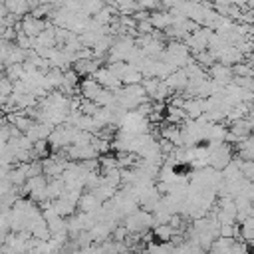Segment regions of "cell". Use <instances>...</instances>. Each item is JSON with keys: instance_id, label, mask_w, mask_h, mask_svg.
Segmentation results:
<instances>
[{"instance_id": "cell-1", "label": "cell", "mask_w": 254, "mask_h": 254, "mask_svg": "<svg viewBox=\"0 0 254 254\" xmlns=\"http://www.w3.org/2000/svg\"><path fill=\"white\" fill-rule=\"evenodd\" d=\"M91 77L97 81V85H99L101 89H107V91H117V89H121V81H119L105 65H101Z\"/></svg>"}, {"instance_id": "cell-2", "label": "cell", "mask_w": 254, "mask_h": 254, "mask_svg": "<svg viewBox=\"0 0 254 254\" xmlns=\"http://www.w3.org/2000/svg\"><path fill=\"white\" fill-rule=\"evenodd\" d=\"M206 77L212 79V81H216V83H220L224 87V85H228L232 81V69H230V65H222V64H216L214 62L206 69Z\"/></svg>"}, {"instance_id": "cell-3", "label": "cell", "mask_w": 254, "mask_h": 254, "mask_svg": "<svg viewBox=\"0 0 254 254\" xmlns=\"http://www.w3.org/2000/svg\"><path fill=\"white\" fill-rule=\"evenodd\" d=\"M44 30H46V20L32 18L30 14H26V16L20 20V32L26 34L28 38H36V36H40Z\"/></svg>"}, {"instance_id": "cell-4", "label": "cell", "mask_w": 254, "mask_h": 254, "mask_svg": "<svg viewBox=\"0 0 254 254\" xmlns=\"http://www.w3.org/2000/svg\"><path fill=\"white\" fill-rule=\"evenodd\" d=\"M77 91H79V97H81V99L93 101L95 95L101 91V87L97 85V81H95L93 77H81V79H79V85H77Z\"/></svg>"}, {"instance_id": "cell-5", "label": "cell", "mask_w": 254, "mask_h": 254, "mask_svg": "<svg viewBox=\"0 0 254 254\" xmlns=\"http://www.w3.org/2000/svg\"><path fill=\"white\" fill-rule=\"evenodd\" d=\"M75 208H77V212L93 214V212H97V210L101 208V202H99L91 192H81V196H79V200H77Z\"/></svg>"}, {"instance_id": "cell-6", "label": "cell", "mask_w": 254, "mask_h": 254, "mask_svg": "<svg viewBox=\"0 0 254 254\" xmlns=\"http://www.w3.org/2000/svg\"><path fill=\"white\" fill-rule=\"evenodd\" d=\"M183 111L187 113V119H190V121L198 119V117L204 113L202 99H198V97H190V99H187L185 105H183Z\"/></svg>"}, {"instance_id": "cell-7", "label": "cell", "mask_w": 254, "mask_h": 254, "mask_svg": "<svg viewBox=\"0 0 254 254\" xmlns=\"http://www.w3.org/2000/svg\"><path fill=\"white\" fill-rule=\"evenodd\" d=\"M149 24H151V28L153 30H167L169 26H171V16H169V12H165V10H155V12H151L149 14Z\"/></svg>"}, {"instance_id": "cell-8", "label": "cell", "mask_w": 254, "mask_h": 254, "mask_svg": "<svg viewBox=\"0 0 254 254\" xmlns=\"http://www.w3.org/2000/svg\"><path fill=\"white\" fill-rule=\"evenodd\" d=\"M177 232L169 226V224H157V226H153V230H151V236L155 238V242H171V238L175 236Z\"/></svg>"}, {"instance_id": "cell-9", "label": "cell", "mask_w": 254, "mask_h": 254, "mask_svg": "<svg viewBox=\"0 0 254 254\" xmlns=\"http://www.w3.org/2000/svg\"><path fill=\"white\" fill-rule=\"evenodd\" d=\"M46 192H48V200H56L62 196L64 192V183L62 179H50L46 185Z\"/></svg>"}, {"instance_id": "cell-10", "label": "cell", "mask_w": 254, "mask_h": 254, "mask_svg": "<svg viewBox=\"0 0 254 254\" xmlns=\"http://www.w3.org/2000/svg\"><path fill=\"white\" fill-rule=\"evenodd\" d=\"M93 103H95L97 107H113V105H115V95H113V91L101 89V91L95 95Z\"/></svg>"}, {"instance_id": "cell-11", "label": "cell", "mask_w": 254, "mask_h": 254, "mask_svg": "<svg viewBox=\"0 0 254 254\" xmlns=\"http://www.w3.org/2000/svg\"><path fill=\"white\" fill-rule=\"evenodd\" d=\"M232 77H252V64L250 62H240L236 65H230Z\"/></svg>"}, {"instance_id": "cell-12", "label": "cell", "mask_w": 254, "mask_h": 254, "mask_svg": "<svg viewBox=\"0 0 254 254\" xmlns=\"http://www.w3.org/2000/svg\"><path fill=\"white\" fill-rule=\"evenodd\" d=\"M103 6H105V2H101V0H95V2H81V12H83L85 16H89V18H93Z\"/></svg>"}, {"instance_id": "cell-13", "label": "cell", "mask_w": 254, "mask_h": 254, "mask_svg": "<svg viewBox=\"0 0 254 254\" xmlns=\"http://www.w3.org/2000/svg\"><path fill=\"white\" fill-rule=\"evenodd\" d=\"M238 169H240V175H242V179H246V181H252V177H254V165H252V161H240Z\"/></svg>"}, {"instance_id": "cell-14", "label": "cell", "mask_w": 254, "mask_h": 254, "mask_svg": "<svg viewBox=\"0 0 254 254\" xmlns=\"http://www.w3.org/2000/svg\"><path fill=\"white\" fill-rule=\"evenodd\" d=\"M0 95H12V81L8 77H4V73L0 75Z\"/></svg>"}]
</instances>
